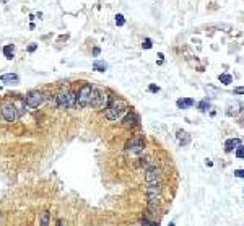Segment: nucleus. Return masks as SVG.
Wrapping results in <instances>:
<instances>
[{
  "mask_svg": "<svg viewBox=\"0 0 244 226\" xmlns=\"http://www.w3.org/2000/svg\"><path fill=\"white\" fill-rule=\"evenodd\" d=\"M236 156H238V158H244V145H239V147L236 148Z\"/></svg>",
  "mask_w": 244,
  "mask_h": 226,
  "instance_id": "nucleus-23",
  "label": "nucleus"
},
{
  "mask_svg": "<svg viewBox=\"0 0 244 226\" xmlns=\"http://www.w3.org/2000/svg\"><path fill=\"white\" fill-rule=\"evenodd\" d=\"M0 80H2V83H7V85L20 83V76L17 73H3L2 76H0Z\"/></svg>",
  "mask_w": 244,
  "mask_h": 226,
  "instance_id": "nucleus-11",
  "label": "nucleus"
},
{
  "mask_svg": "<svg viewBox=\"0 0 244 226\" xmlns=\"http://www.w3.org/2000/svg\"><path fill=\"white\" fill-rule=\"evenodd\" d=\"M138 122H140V119H138V116L135 114L134 111H129L125 116H124V119H122V124L125 127H134V125H138Z\"/></svg>",
  "mask_w": 244,
  "mask_h": 226,
  "instance_id": "nucleus-10",
  "label": "nucleus"
},
{
  "mask_svg": "<svg viewBox=\"0 0 244 226\" xmlns=\"http://www.w3.org/2000/svg\"><path fill=\"white\" fill-rule=\"evenodd\" d=\"M169 226H174V223H169Z\"/></svg>",
  "mask_w": 244,
  "mask_h": 226,
  "instance_id": "nucleus-31",
  "label": "nucleus"
},
{
  "mask_svg": "<svg viewBox=\"0 0 244 226\" xmlns=\"http://www.w3.org/2000/svg\"><path fill=\"white\" fill-rule=\"evenodd\" d=\"M36 49H38V46H36V44H31V46H28V52H34Z\"/></svg>",
  "mask_w": 244,
  "mask_h": 226,
  "instance_id": "nucleus-28",
  "label": "nucleus"
},
{
  "mask_svg": "<svg viewBox=\"0 0 244 226\" xmlns=\"http://www.w3.org/2000/svg\"><path fill=\"white\" fill-rule=\"evenodd\" d=\"M127 112H129V107H127L125 101H122V99H111L109 106L104 109V116L107 120H119Z\"/></svg>",
  "mask_w": 244,
  "mask_h": 226,
  "instance_id": "nucleus-2",
  "label": "nucleus"
},
{
  "mask_svg": "<svg viewBox=\"0 0 244 226\" xmlns=\"http://www.w3.org/2000/svg\"><path fill=\"white\" fill-rule=\"evenodd\" d=\"M106 68H107V63L104 60H96L93 63V70H96V72H106Z\"/></svg>",
  "mask_w": 244,
  "mask_h": 226,
  "instance_id": "nucleus-18",
  "label": "nucleus"
},
{
  "mask_svg": "<svg viewBox=\"0 0 244 226\" xmlns=\"http://www.w3.org/2000/svg\"><path fill=\"white\" fill-rule=\"evenodd\" d=\"M13 104H15V107H17V112H18V117H21L23 114L26 112V103H25V99H15L13 101Z\"/></svg>",
  "mask_w": 244,
  "mask_h": 226,
  "instance_id": "nucleus-14",
  "label": "nucleus"
},
{
  "mask_svg": "<svg viewBox=\"0 0 244 226\" xmlns=\"http://www.w3.org/2000/svg\"><path fill=\"white\" fill-rule=\"evenodd\" d=\"M57 226H67V224H65V220L59 218V220H57Z\"/></svg>",
  "mask_w": 244,
  "mask_h": 226,
  "instance_id": "nucleus-30",
  "label": "nucleus"
},
{
  "mask_svg": "<svg viewBox=\"0 0 244 226\" xmlns=\"http://www.w3.org/2000/svg\"><path fill=\"white\" fill-rule=\"evenodd\" d=\"M49 220H51L49 212H42L39 216V226H49Z\"/></svg>",
  "mask_w": 244,
  "mask_h": 226,
  "instance_id": "nucleus-19",
  "label": "nucleus"
},
{
  "mask_svg": "<svg viewBox=\"0 0 244 226\" xmlns=\"http://www.w3.org/2000/svg\"><path fill=\"white\" fill-rule=\"evenodd\" d=\"M234 93H236V94H244V86H238V88H234Z\"/></svg>",
  "mask_w": 244,
  "mask_h": 226,
  "instance_id": "nucleus-27",
  "label": "nucleus"
},
{
  "mask_svg": "<svg viewBox=\"0 0 244 226\" xmlns=\"http://www.w3.org/2000/svg\"><path fill=\"white\" fill-rule=\"evenodd\" d=\"M239 145H241V140H239V138H230V140H226V142H225V150L230 153V151L236 150Z\"/></svg>",
  "mask_w": 244,
  "mask_h": 226,
  "instance_id": "nucleus-13",
  "label": "nucleus"
},
{
  "mask_svg": "<svg viewBox=\"0 0 244 226\" xmlns=\"http://www.w3.org/2000/svg\"><path fill=\"white\" fill-rule=\"evenodd\" d=\"M90 94H91V85L90 83L82 85V88L77 93V106L80 107L90 106Z\"/></svg>",
  "mask_w": 244,
  "mask_h": 226,
  "instance_id": "nucleus-6",
  "label": "nucleus"
},
{
  "mask_svg": "<svg viewBox=\"0 0 244 226\" xmlns=\"http://www.w3.org/2000/svg\"><path fill=\"white\" fill-rule=\"evenodd\" d=\"M140 166H143V168H145V171H147V169L156 168L158 164H156V161L151 158V156H143V158H140Z\"/></svg>",
  "mask_w": 244,
  "mask_h": 226,
  "instance_id": "nucleus-12",
  "label": "nucleus"
},
{
  "mask_svg": "<svg viewBox=\"0 0 244 226\" xmlns=\"http://www.w3.org/2000/svg\"><path fill=\"white\" fill-rule=\"evenodd\" d=\"M99 54H101V49H99V47H94V49H93V55L96 57V55H99Z\"/></svg>",
  "mask_w": 244,
  "mask_h": 226,
  "instance_id": "nucleus-29",
  "label": "nucleus"
},
{
  "mask_svg": "<svg viewBox=\"0 0 244 226\" xmlns=\"http://www.w3.org/2000/svg\"><path fill=\"white\" fill-rule=\"evenodd\" d=\"M124 23H125V20H124V15L117 13V15H116V25H117V26H124Z\"/></svg>",
  "mask_w": 244,
  "mask_h": 226,
  "instance_id": "nucleus-22",
  "label": "nucleus"
},
{
  "mask_svg": "<svg viewBox=\"0 0 244 226\" xmlns=\"http://www.w3.org/2000/svg\"><path fill=\"white\" fill-rule=\"evenodd\" d=\"M111 96L104 91L101 86H93L91 85V94H90V106L94 107L96 111H104L111 103Z\"/></svg>",
  "mask_w": 244,
  "mask_h": 226,
  "instance_id": "nucleus-1",
  "label": "nucleus"
},
{
  "mask_svg": "<svg viewBox=\"0 0 244 226\" xmlns=\"http://www.w3.org/2000/svg\"><path fill=\"white\" fill-rule=\"evenodd\" d=\"M42 101H44V94L41 91H29L26 94V98H25V103H26V106L29 109H34V107L41 106Z\"/></svg>",
  "mask_w": 244,
  "mask_h": 226,
  "instance_id": "nucleus-7",
  "label": "nucleus"
},
{
  "mask_svg": "<svg viewBox=\"0 0 244 226\" xmlns=\"http://www.w3.org/2000/svg\"><path fill=\"white\" fill-rule=\"evenodd\" d=\"M0 112H2L3 119L7 122H15L18 119V112H17V107H15L13 101H5L0 107Z\"/></svg>",
  "mask_w": 244,
  "mask_h": 226,
  "instance_id": "nucleus-5",
  "label": "nucleus"
},
{
  "mask_svg": "<svg viewBox=\"0 0 244 226\" xmlns=\"http://www.w3.org/2000/svg\"><path fill=\"white\" fill-rule=\"evenodd\" d=\"M178 107L179 109H187V107H190V106H194L195 104V101L192 99V98H181V99H178Z\"/></svg>",
  "mask_w": 244,
  "mask_h": 226,
  "instance_id": "nucleus-15",
  "label": "nucleus"
},
{
  "mask_svg": "<svg viewBox=\"0 0 244 226\" xmlns=\"http://www.w3.org/2000/svg\"><path fill=\"white\" fill-rule=\"evenodd\" d=\"M148 90H150L151 93H158V91H159V86H156V85H150Z\"/></svg>",
  "mask_w": 244,
  "mask_h": 226,
  "instance_id": "nucleus-25",
  "label": "nucleus"
},
{
  "mask_svg": "<svg viewBox=\"0 0 244 226\" xmlns=\"http://www.w3.org/2000/svg\"><path fill=\"white\" fill-rule=\"evenodd\" d=\"M163 192V187H161V182H155V184H148L145 189V193H147V199L148 200H153V199H159Z\"/></svg>",
  "mask_w": 244,
  "mask_h": 226,
  "instance_id": "nucleus-9",
  "label": "nucleus"
},
{
  "mask_svg": "<svg viewBox=\"0 0 244 226\" xmlns=\"http://www.w3.org/2000/svg\"><path fill=\"white\" fill-rule=\"evenodd\" d=\"M142 47H143V49H151V39L147 38L145 41L142 42Z\"/></svg>",
  "mask_w": 244,
  "mask_h": 226,
  "instance_id": "nucleus-24",
  "label": "nucleus"
},
{
  "mask_svg": "<svg viewBox=\"0 0 244 226\" xmlns=\"http://www.w3.org/2000/svg\"><path fill=\"white\" fill-rule=\"evenodd\" d=\"M57 106L65 109H73L77 106V93L73 91H62L57 94Z\"/></svg>",
  "mask_w": 244,
  "mask_h": 226,
  "instance_id": "nucleus-3",
  "label": "nucleus"
},
{
  "mask_svg": "<svg viewBox=\"0 0 244 226\" xmlns=\"http://www.w3.org/2000/svg\"><path fill=\"white\" fill-rule=\"evenodd\" d=\"M199 109H200L202 112L208 111V109H210V101L208 99H202L200 103H199Z\"/></svg>",
  "mask_w": 244,
  "mask_h": 226,
  "instance_id": "nucleus-21",
  "label": "nucleus"
},
{
  "mask_svg": "<svg viewBox=\"0 0 244 226\" xmlns=\"http://www.w3.org/2000/svg\"><path fill=\"white\" fill-rule=\"evenodd\" d=\"M234 176H236V177H244V169H236V171H234Z\"/></svg>",
  "mask_w": 244,
  "mask_h": 226,
  "instance_id": "nucleus-26",
  "label": "nucleus"
},
{
  "mask_svg": "<svg viewBox=\"0 0 244 226\" xmlns=\"http://www.w3.org/2000/svg\"><path fill=\"white\" fill-rule=\"evenodd\" d=\"M143 148H145V140H143L142 135L132 137L125 145V150L130 155H140V153H143Z\"/></svg>",
  "mask_w": 244,
  "mask_h": 226,
  "instance_id": "nucleus-4",
  "label": "nucleus"
},
{
  "mask_svg": "<svg viewBox=\"0 0 244 226\" xmlns=\"http://www.w3.org/2000/svg\"><path fill=\"white\" fill-rule=\"evenodd\" d=\"M218 80L221 82L223 85H230L231 82H233V78H231V75H228V73H221L218 76Z\"/></svg>",
  "mask_w": 244,
  "mask_h": 226,
  "instance_id": "nucleus-20",
  "label": "nucleus"
},
{
  "mask_svg": "<svg viewBox=\"0 0 244 226\" xmlns=\"http://www.w3.org/2000/svg\"><path fill=\"white\" fill-rule=\"evenodd\" d=\"M176 137H178V140H179V143H181V145H187L190 142V137L187 135V132H184V130H178Z\"/></svg>",
  "mask_w": 244,
  "mask_h": 226,
  "instance_id": "nucleus-16",
  "label": "nucleus"
},
{
  "mask_svg": "<svg viewBox=\"0 0 244 226\" xmlns=\"http://www.w3.org/2000/svg\"><path fill=\"white\" fill-rule=\"evenodd\" d=\"M3 54H5V57L11 60L13 59V55H15V47H13V44H7L5 47H3Z\"/></svg>",
  "mask_w": 244,
  "mask_h": 226,
  "instance_id": "nucleus-17",
  "label": "nucleus"
},
{
  "mask_svg": "<svg viewBox=\"0 0 244 226\" xmlns=\"http://www.w3.org/2000/svg\"><path fill=\"white\" fill-rule=\"evenodd\" d=\"M163 179V172L158 166L156 168H151L145 171V182L147 184H155V182H161Z\"/></svg>",
  "mask_w": 244,
  "mask_h": 226,
  "instance_id": "nucleus-8",
  "label": "nucleus"
}]
</instances>
